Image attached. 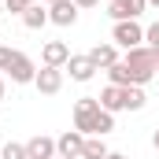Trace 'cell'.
<instances>
[{
	"label": "cell",
	"instance_id": "6da1fadb",
	"mask_svg": "<svg viewBox=\"0 0 159 159\" xmlns=\"http://www.w3.org/2000/svg\"><path fill=\"white\" fill-rule=\"evenodd\" d=\"M74 129L81 137H107L115 129V115L104 111L96 96H81L74 104Z\"/></svg>",
	"mask_w": 159,
	"mask_h": 159
},
{
	"label": "cell",
	"instance_id": "7a4b0ae2",
	"mask_svg": "<svg viewBox=\"0 0 159 159\" xmlns=\"http://www.w3.org/2000/svg\"><path fill=\"white\" fill-rule=\"evenodd\" d=\"M122 67L129 70V85H141V89H144V85L159 74V52L148 48V44L129 48V52L122 56Z\"/></svg>",
	"mask_w": 159,
	"mask_h": 159
},
{
	"label": "cell",
	"instance_id": "3957f363",
	"mask_svg": "<svg viewBox=\"0 0 159 159\" xmlns=\"http://www.w3.org/2000/svg\"><path fill=\"white\" fill-rule=\"evenodd\" d=\"M111 41L119 44V48H141L144 44V26L137 22V19H126V22H115V30H111Z\"/></svg>",
	"mask_w": 159,
	"mask_h": 159
},
{
	"label": "cell",
	"instance_id": "277c9868",
	"mask_svg": "<svg viewBox=\"0 0 159 159\" xmlns=\"http://www.w3.org/2000/svg\"><path fill=\"white\" fill-rule=\"evenodd\" d=\"M7 78L15 81V85H34V78H37V63H34L26 52H15V59H11V67H7Z\"/></svg>",
	"mask_w": 159,
	"mask_h": 159
},
{
	"label": "cell",
	"instance_id": "5b68a950",
	"mask_svg": "<svg viewBox=\"0 0 159 159\" xmlns=\"http://www.w3.org/2000/svg\"><path fill=\"white\" fill-rule=\"evenodd\" d=\"M34 89H37L41 96H56L63 89V70L59 67H41L37 78H34Z\"/></svg>",
	"mask_w": 159,
	"mask_h": 159
},
{
	"label": "cell",
	"instance_id": "8992f818",
	"mask_svg": "<svg viewBox=\"0 0 159 159\" xmlns=\"http://www.w3.org/2000/svg\"><path fill=\"white\" fill-rule=\"evenodd\" d=\"M144 7H148V0H111L107 4V15L115 22H126V19H141Z\"/></svg>",
	"mask_w": 159,
	"mask_h": 159
},
{
	"label": "cell",
	"instance_id": "52a82bcc",
	"mask_svg": "<svg viewBox=\"0 0 159 159\" xmlns=\"http://www.w3.org/2000/svg\"><path fill=\"white\" fill-rule=\"evenodd\" d=\"M67 59H70V48H67V41H44V48H41V67H67Z\"/></svg>",
	"mask_w": 159,
	"mask_h": 159
},
{
	"label": "cell",
	"instance_id": "ba28073f",
	"mask_svg": "<svg viewBox=\"0 0 159 159\" xmlns=\"http://www.w3.org/2000/svg\"><path fill=\"white\" fill-rule=\"evenodd\" d=\"M48 22H52V26H74V22H78V4H74V0H56V4H48Z\"/></svg>",
	"mask_w": 159,
	"mask_h": 159
},
{
	"label": "cell",
	"instance_id": "9c48e42d",
	"mask_svg": "<svg viewBox=\"0 0 159 159\" xmlns=\"http://www.w3.org/2000/svg\"><path fill=\"white\" fill-rule=\"evenodd\" d=\"M81 144H85V137L78 129H67V133L56 137V156L59 159H81Z\"/></svg>",
	"mask_w": 159,
	"mask_h": 159
},
{
	"label": "cell",
	"instance_id": "30bf717a",
	"mask_svg": "<svg viewBox=\"0 0 159 159\" xmlns=\"http://www.w3.org/2000/svg\"><path fill=\"white\" fill-rule=\"evenodd\" d=\"M89 59H93V67L96 70H107V67H115L119 63V44L115 41H104V44H96L93 52H85Z\"/></svg>",
	"mask_w": 159,
	"mask_h": 159
},
{
	"label": "cell",
	"instance_id": "8fae6325",
	"mask_svg": "<svg viewBox=\"0 0 159 159\" xmlns=\"http://www.w3.org/2000/svg\"><path fill=\"white\" fill-rule=\"evenodd\" d=\"M26 156L30 159H56V137H48V133L30 137L26 141Z\"/></svg>",
	"mask_w": 159,
	"mask_h": 159
},
{
	"label": "cell",
	"instance_id": "7c38bea8",
	"mask_svg": "<svg viewBox=\"0 0 159 159\" xmlns=\"http://www.w3.org/2000/svg\"><path fill=\"white\" fill-rule=\"evenodd\" d=\"M63 70L70 74V81H93V74H96V67H93L89 56H70Z\"/></svg>",
	"mask_w": 159,
	"mask_h": 159
},
{
	"label": "cell",
	"instance_id": "4fadbf2b",
	"mask_svg": "<svg viewBox=\"0 0 159 159\" xmlns=\"http://www.w3.org/2000/svg\"><path fill=\"white\" fill-rule=\"evenodd\" d=\"M100 107L104 111H111V115H119L122 111V85H107V89H100Z\"/></svg>",
	"mask_w": 159,
	"mask_h": 159
},
{
	"label": "cell",
	"instance_id": "5bb4252c",
	"mask_svg": "<svg viewBox=\"0 0 159 159\" xmlns=\"http://www.w3.org/2000/svg\"><path fill=\"white\" fill-rule=\"evenodd\" d=\"M22 26H26V30H41V26H48V7H44V4H34V7H26V11H22Z\"/></svg>",
	"mask_w": 159,
	"mask_h": 159
},
{
	"label": "cell",
	"instance_id": "9a60e30c",
	"mask_svg": "<svg viewBox=\"0 0 159 159\" xmlns=\"http://www.w3.org/2000/svg\"><path fill=\"white\" fill-rule=\"evenodd\" d=\"M144 107V89L141 85H122V111H141Z\"/></svg>",
	"mask_w": 159,
	"mask_h": 159
},
{
	"label": "cell",
	"instance_id": "2e32d148",
	"mask_svg": "<svg viewBox=\"0 0 159 159\" xmlns=\"http://www.w3.org/2000/svg\"><path fill=\"white\" fill-rule=\"evenodd\" d=\"M104 156H107L104 137H85V144H81V159H104Z\"/></svg>",
	"mask_w": 159,
	"mask_h": 159
},
{
	"label": "cell",
	"instance_id": "e0dca14e",
	"mask_svg": "<svg viewBox=\"0 0 159 159\" xmlns=\"http://www.w3.org/2000/svg\"><path fill=\"white\" fill-rule=\"evenodd\" d=\"M0 159H30V156H26V144H19V141H7V144L0 148Z\"/></svg>",
	"mask_w": 159,
	"mask_h": 159
},
{
	"label": "cell",
	"instance_id": "ac0fdd59",
	"mask_svg": "<svg viewBox=\"0 0 159 159\" xmlns=\"http://www.w3.org/2000/svg\"><path fill=\"white\" fill-rule=\"evenodd\" d=\"M107 78H111V85H129V70L122 67V59L115 67H107Z\"/></svg>",
	"mask_w": 159,
	"mask_h": 159
},
{
	"label": "cell",
	"instance_id": "d6986e66",
	"mask_svg": "<svg viewBox=\"0 0 159 159\" xmlns=\"http://www.w3.org/2000/svg\"><path fill=\"white\" fill-rule=\"evenodd\" d=\"M15 52H19V48L0 44V74H7V67H11V59H15Z\"/></svg>",
	"mask_w": 159,
	"mask_h": 159
},
{
	"label": "cell",
	"instance_id": "ffe728a7",
	"mask_svg": "<svg viewBox=\"0 0 159 159\" xmlns=\"http://www.w3.org/2000/svg\"><path fill=\"white\" fill-rule=\"evenodd\" d=\"M37 0H4V11H11V15H22L26 7H34Z\"/></svg>",
	"mask_w": 159,
	"mask_h": 159
},
{
	"label": "cell",
	"instance_id": "44dd1931",
	"mask_svg": "<svg viewBox=\"0 0 159 159\" xmlns=\"http://www.w3.org/2000/svg\"><path fill=\"white\" fill-rule=\"evenodd\" d=\"M144 44H148V48H156V52H159V22H152V26L144 30Z\"/></svg>",
	"mask_w": 159,
	"mask_h": 159
},
{
	"label": "cell",
	"instance_id": "7402d4cb",
	"mask_svg": "<svg viewBox=\"0 0 159 159\" xmlns=\"http://www.w3.org/2000/svg\"><path fill=\"white\" fill-rule=\"evenodd\" d=\"M74 4H78V11H89V7H96L100 0H74Z\"/></svg>",
	"mask_w": 159,
	"mask_h": 159
},
{
	"label": "cell",
	"instance_id": "603a6c76",
	"mask_svg": "<svg viewBox=\"0 0 159 159\" xmlns=\"http://www.w3.org/2000/svg\"><path fill=\"white\" fill-rule=\"evenodd\" d=\"M4 96H7V85H4V74H0V104H4Z\"/></svg>",
	"mask_w": 159,
	"mask_h": 159
},
{
	"label": "cell",
	"instance_id": "cb8c5ba5",
	"mask_svg": "<svg viewBox=\"0 0 159 159\" xmlns=\"http://www.w3.org/2000/svg\"><path fill=\"white\" fill-rule=\"evenodd\" d=\"M152 148L159 152V126H156V133H152Z\"/></svg>",
	"mask_w": 159,
	"mask_h": 159
},
{
	"label": "cell",
	"instance_id": "d4e9b609",
	"mask_svg": "<svg viewBox=\"0 0 159 159\" xmlns=\"http://www.w3.org/2000/svg\"><path fill=\"white\" fill-rule=\"evenodd\" d=\"M104 159H126V156H122V152H107Z\"/></svg>",
	"mask_w": 159,
	"mask_h": 159
},
{
	"label": "cell",
	"instance_id": "484cf974",
	"mask_svg": "<svg viewBox=\"0 0 159 159\" xmlns=\"http://www.w3.org/2000/svg\"><path fill=\"white\" fill-rule=\"evenodd\" d=\"M148 7H159V0H148Z\"/></svg>",
	"mask_w": 159,
	"mask_h": 159
},
{
	"label": "cell",
	"instance_id": "4316f807",
	"mask_svg": "<svg viewBox=\"0 0 159 159\" xmlns=\"http://www.w3.org/2000/svg\"><path fill=\"white\" fill-rule=\"evenodd\" d=\"M0 15H4V0H0Z\"/></svg>",
	"mask_w": 159,
	"mask_h": 159
},
{
	"label": "cell",
	"instance_id": "83f0119b",
	"mask_svg": "<svg viewBox=\"0 0 159 159\" xmlns=\"http://www.w3.org/2000/svg\"><path fill=\"white\" fill-rule=\"evenodd\" d=\"M41 4H56V0H41Z\"/></svg>",
	"mask_w": 159,
	"mask_h": 159
},
{
	"label": "cell",
	"instance_id": "f1b7e54d",
	"mask_svg": "<svg viewBox=\"0 0 159 159\" xmlns=\"http://www.w3.org/2000/svg\"><path fill=\"white\" fill-rule=\"evenodd\" d=\"M56 159H59V156H56Z\"/></svg>",
	"mask_w": 159,
	"mask_h": 159
}]
</instances>
